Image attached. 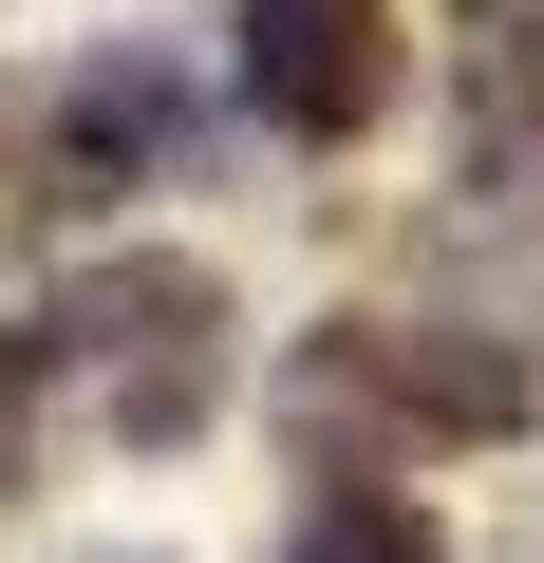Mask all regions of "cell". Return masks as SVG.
<instances>
[{
    "instance_id": "6da1fadb",
    "label": "cell",
    "mask_w": 544,
    "mask_h": 563,
    "mask_svg": "<svg viewBox=\"0 0 544 563\" xmlns=\"http://www.w3.org/2000/svg\"><path fill=\"white\" fill-rule=\"evenodd\" d=\"M57 339L113 376V432L132 451H188L207 395H225V282L207 263H95L76 301H57Z\"/></svg>"
},
{
    "instance_id": "7a4b0ae2",
    "label": "cell",
    "mask_w": 544,
    "mask_h": 563,
    "mask_svg": "<svg viewBox=\"0 0 544 563\" xmlns=\"http://www.w3.org/2000/svg\"><path fill=\"white\" fill-rule=\"evenodd\" d=\"M244 95L282 113L301 151H338V132L395 113V20H376V0H244Z\"/></svg>"
},
{
    "instance_id": "3957f363",
    "label": "cell",
    "mask_w": 544,
    "mask_h": 563,
    "mask_svg": "<svg viewBox=\"0 0 544 563\" xmlns=\"http://www.w3.org/2000/svg\"><path fill=\"white\" fill-rule=\"evenodd\" d=\"M57 151H76V188L151 169V151H169V76H151V57H95V76H76V113H57Z\"/></svg>"
},
{
    "instance_id": "277c9868",
    "label": "cell",
    "mask_w": 544,
    "mask_h": 563,
    "mask_svg": "<svg viewBox=\"0 0 544 563\" xmlns=\"http://www.w3.org/2000/svg\"><path fill=\"white\" fill-rule=\"evenodd\" d=\"M301 563H451V544H432L413 488H320L301 507Z\"/></svg>"
},
{
    "instance_id": "5b68a950",
    "label": "cell",
    "mask_w": 544,
    "mask_h": 563,
    "mask_svg": "<svg viewBox=\"0 0 544 563\" xmlns=\"http://www.w3.org/2000/svg\"><path fill=\"white\" fill-rule=\"evenodd\" d=\"M20 376H38V339H0V432H20Z\"/></svg>"
}]
</instances>
